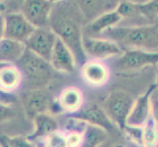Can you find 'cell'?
I'll use <instances>...</instances> for the list:
<instances>
[{
	"label": "cell",
	"instance_id": "6da1fadb",
	"mask_svg": "<svg viewBox=\"0 0 158 147\" xmlns=\"http://www.w3.org/2000/svg\"><path fill=\"white\" fill-rule=\"evenodd\" d=\"M85 24L77 1L54 3L49 19V29L70 48L77 65H83L86 61L83 47Z\"/></svg>",
	"mask_w": 158,
	"mask_h": 147
},
{
	"label": "cell",
	"instance_id": "7a4b0ae2",
	"mask_svg": "<svg viewBox=\"0 0 158 147\" xmlns=\"http://www.w3.org/2000/svg\"><path fill=\"white\" fill-rule=\"evenodd\" d=\"M107 39L132 49L146 51H157L158 49V27L153 25L114 27L103 32Z\"/></svg>",
	"mask_w": 158,
	"mask_h": 147
},
{
	"label": "cell",
	"instance_id": "3957f363",
	"mask_svg": "<svg viewBox=\"0 0 158 147\" xmlns=\"http://www.w3.org/2000/svg\"><path fill=\"white\" fill-rule=\"evenodd\" d=\"M15 65L20 70L23 76V83L25 81L29 89L43 88L52 80L54 75V70L49 62L27 49Z\"/></svg>",
	"mask_w": 158,
	"mask_h": 147
},
{
	"label": "cell",
	"instance_id": "277c9868",
	"mask_svg": "<svg viewBox=\"0 0 158 147\" xmlns=\"http://www.w3.org/2000/svg\"><path fill=\"white\" fill-rule=\"evenodd\" d=\"M135 103V98L124 90H115L106 98L103 110L112 123L124 130Z\"/></svg>",
	"mask_w": 158,
	"mask_h": 147
},
{
	"label": "cell",
	"instance_id": "5b68a950",
	"mask_svg": "<svg viewBox=\"0 0 158 147\" xmlns=\"http://www.w3.org/2000/svg\"><path fill=\"white\" fill-rule=\"evenodd\" d=\"M156 64H158V51L129 49L117 57L113 62V67L118 72H131Z\"/></svg>",
	"mask_w": 158,
	"mask_h": 147
},
{
	"label": "cell",
	"instance_id": "8992f818",
	"mask_svg": "<svg viewBox=\"0 0 158 147\" xmlns=\"http://www.w3.org/2000/svg\"><path fill=\"white\" fill-rule=\"evenodd\" d=\"M54 2L45 0H27L22 4L21 13L35 29L49 28V19Z\"/></svg>",
	"mask_w": 158,
	"mask_h": 147
},
{
	"label": "cell",
	"instance_id": "52a82bcc",
	"mask_svg": "<svg viewBox=\"0 0 158 147\" xmlns=\"http://www.w3.org/2000/svg\"><path fill=\"white\" fill-rule=\"evenodd\" d=\"M57 36L49 29H35L24 43L26 49L49 62Z\"/></svg>",
	"mask_w": 158,
	"mask_h": 147
},
{
	"label": "cell",
	"instance_id": "ba28073f",
	"mask_svg": "<svg viewBox=\"0 0 158 147\" xmlns=\"http://www.w3.org/2000/svg\"><path fill=\"white\" fill-rule=\"evenodd\" d=\"M83 47L86 57L90 56L92 60L102 61L112 57H118L123 54V49L116 42L107 39L98 37H84Z\"/></svg>",
	"mask_w": 158,
	"mask_h": 147
},
{
	"label": "cell",
	"instance_id": "9c48e42d",
	"mask_svg": "<svg viewBox=\"0 0 158 147\" xmlns=\"http://www.w3.org/2000/svg\"><path fill=\"white\" fill-rule=\"evenodd\" d=\"M22 100L27 116L31 119L40 114L49 113L52 108V97L49 92L43 88L28 89Z\"/></svg>",
	"mask_w": 158,
	"mask_h": 147
},
{
	"label": "cell",
	"instance_id": "30bf717a",
	"mask_svg": "<svg viewBox=\"0 0 158 147\" xmlns=\"http://www.w3.org/2000/svg\"><path fill=\"white\" fill-rule=\"evenodd\" d=\"M70 118L85 123L86 125H91L105 129L106 132L112 130L115 128V125L106 115L103 108L98 106L95 103H86L84 104L79 111L74 114H71Z\"/></svg>",
	"mask_w": 158,
	"mask_h": 147
},
{
	"label": "cell",
	"instance_id": "8fae6325",
	"mask_svg": "<svg viewBox=\"0 0 158 147\" xmlns=\"http://www.w3.org/2000/svg\"><path fill=\"white\" fill-rule=\"evenodd\" d=\"M35 29L32 27L22 13H8L5 15L4 39L25 43Z\"/></svg>",
	"mask_w": 158,
	"mask_h": 147
},
{
	"label": "cell",
	"instance_id": "7c38bea8",
	"mask_svg": "<svg viewBox=\"0 0 158 147\" xmlns=\"http://www.w3.org/2000/svg\"><path fill=\"white\" fill-rule=\"evenodd\" d=\"M156 88V85H151L143 95L139 96L137 100H135L134 106L132 108L130 115L127 119L126 126L143 128L148 119L151 117L150 109V95L151 92Z\"/></svg>",
	"mask_w": 158,
	"mask_h": 147
},
{
	"label": "cell",
	"instance_id": "4fadbf2b",
	"mask_svg": "<svg viewBox=\"0 0 158 147\" xmlns=\"http://www.w3.org/2000/svg\"><path fill=\"white\" fill-rule=\"evenodd\" d=\"M49 64L54 71L61 73H73L77 67L74 54L58 37L53 48Z\"/></svg>",
	"mask_w": 158,
	"mask_h": 147
},
{
	"label": "cell",
	"instance_id": "5bb4252c",
	"mask_svg": "<svg viewBox=\"0 0 158 147\" xmlns=\"http://www.w3.org/2000/svg\"><path fill=\"white\" fill-rule=\"evenodd\" d=\"M81 73L86 83L94 86L104 85L110 78L109 68L102 61L97 60H86L81 65Z\"/></svg>",
	"mask_w": 158,
	"mask_h": 147
},
{
	"label": "cell",
	"instance_id": "9a60e30c",
	"mask_svg": "<svg viewBox=\"0 0 158 147\" xmlns=\"http://www.w3.org/2000/svg\"><path fill=\"white\" fill-rule=\"evenodd\" d=\"M78 6L83 15L85 25L90 23L99 16L110 11H115L118 1H77Z\"/></svg>",
	"mask_w": 158,
	"mask_h": 147
},
{
	"label": "cell",
	"instance_id": "2e32d148",
	"mask_svg": "<svg viewBox=\"0 0 158 147\" xmlns=\"http://www.w3.org/2000/svg\"><path fill=\"white\" fill-rule=\"evenodd\" d=\"M32 120L35 123V129L28 137L31 141L35 142L37 140H43L53 133L59 130L57 120L50 113L40 114Z\"/></svg>",
	"mask_w": 158,
	"mask_h": 147
},
{
	"label": "cell",
	"instance_id": "e0dca14e",
	"mask_svg": "<svg viewBox=\"0 0 158 147\" xmlns=\"http://www.w3.org/2000/svg\"><path fill=\"white\" fill-rule=\"evenodd\" d=\"M84 105V95L81 91L74 86L67 88L58 96V106L62 111L74 114Z\"/></svg>",
	"mask_w": 158,
	"mask_h": 147
},
{
	"label": "cell",
	"instance_id": "ac0fdd59",
	"mask_svg": "<svg viewBox=\"0 0 158 147\" xmlns=\"http://www.w3.org/2000/svg\"><path fill=\"white\" fill-rule=\"evenodd\" d=\"M26 51L24 43L3 39L0 40V64L14 65L23 56Z\"/></svg>",
	"mask_w": 158,
	"mask_h": 147
},
{
	"label": "cell",
	"instance_id": "d6986e66",
	"mask_svg": "<svg viewBox=\"0 0 158 147\" xmlns=\"http://www.w3.org/2000/svg\"><path fill=\"white\" fill-rule=\"evenodd\" d=\"M23 84V76L16 65H5L0 67V89L11 92Z\"/></svg>",
	"mask_w": 158,
	"mask_h": 147
},
{
	"label": "cell",
	"instance_id": "ffe728a7",
	"mask_svg": "<svg viewBox=\"0 0 158 147\" xmlns=\"http://www.w3.org/2000/svg\"><path fill=\"white\" fill-rule=\"evenodd\" d=\"M122 21L121 16H120L116 10L110 11L105 14L99 16L90 23L85 26V30L89 32V34H103L109 29H112L114 27H117L120 22Z\"/></svg>",
	"mask_w": 158,
	"mask_h": 147
},
{
	"label": "cell",
	"instance_id": "44dd1931",
	"mask_svg": "<svg viewBox=\"0 0 158 147\" xmlns=\"http://www.w3.org/2000/svg\"><path fill=\"white\" fill-rule=\"evenodd\" d=\"M107 138V132L101 128L85 124L81 147H100Z\"/></svg>",
	"mask_w": 158,
	"mask_h": 147
},
{
	"label": "cell",
	"instance_id": "7402d4cb",
	"mask_svg": "<svg viewBox=\"0 0 158 147\" xmlns=\"http://www.w3.org/2000/svg\"><path fill=\"white\" fill-rule=\"evenodd\" d=\"M158 145V126L151 117L143 127V146L155 147Z\"/></svg>",
	"mask_w": 158,
	"mask_h": 147
},
{
	"label": "cell",
	"instance_id": "603a6c76",
	"mask_svg": "<svg viewBox=\"0 0 158 147\" xmlns=\"http://www.w3.org/2000/svg\"><path fill=\"white\" fill-rule=\"evenodd\" d=\"M137 12L139 18L153 21L158 18V0L137 3Z\"/></svg>",
	"mask_w": 158,
	"mask_h": 147
},
{
	"label": "cell",
	"instance_id": "cb8c5ba5",
	"mask_svg": "<svg viewBox=\"0 0 158 147\" xmlns=\"http://www.w3.org/2000/svg\"><path fill=\"white\" fill-rule=\"evenodd\" d=\"M43 141H44L45 147H69L67 143L66 133L60 132V130L53 133L45 139H43Z\"/></svg>",
	"mask_w": 158,
	"mask_h": 147
},
{
	"label": "cell",
	"instance_id": "d4e9b609",
	"mask_svg": "<svg viewBox=\"0 0 158 147\" xmlns=\"http://www.w3.org/2000/svg\"><path fill=\"white\" fill-rule=\"evenodd\" d=\"M9 147H36V142L25 137H3Z\"/></svg>",
	"mask_w": 158,
	"mask_h": 147
},
{
	"label": "cell",
	"instance_id": "484cf974",
	"mask_svg": "<svg viewBox=\"0 0 158 147\" xmlns=\"http://www.w3.org/2000/svg\"><path fill=\"white\" fill-rule=\"evenodd\" d=\"M83 129L81 130L74 129L66 133L67 143L69 147H81V142H83Z\"/></svg>",
	"mask_w": 158,
	"mask_h": 147
},
{
	"label": "cell",
	"instance_id": "4316f807",
	"mask_svg": "<svg viewBox=\"0 0 158 147\" xmlns=\"http://www.w3.org/2000/svg\"><path fill=\"white\" fill-rule=\"evenodd\" d=\"M124 130L127 133L129 137L133 139L135 143H137L139 145H143V128H135V127L126 126Z\"/></svg>",
	"mask_w": 158,
	"mask_h": 147
},
{
	"label": "cell",
	"instance_id": "83f0119b",
	"mask_svg": "<svg viewBox=\"0 0 158 147\" xmlns=\"http://www.w3.org/2000/svg\"><path fill=\"white\" fill-rule=\"evenodd\" d=\"M150 109H151V118L158 126V88L151 92L150 95Z\"/></svg>",
	"mask_w": 158,
	"mask_h": 147
},
{
	"label": "cell",
	"instance_id": "f1b7e54d",
	"mask_svg": "<svg viewBox=\"0 0 158 147\" xmlns=\"http://www.w3.org/2000/svg\"><path fill=\"white\" fill-rule=\"evenodd\" d=\"M13 116H14V112L12 110V108L6 104H3L2 102H0V122L9 120Z\"/></svg>",
	"mask_w": 158,
	"mask_h": 147
},
{
	"label": "cell",
	"instance_id": "f546056e",
	"mask_svg": "<svg viewBox=\"0 0 158 147\" xmlns=\"http://www.w3.org/2000/svg\"><path fill=\"white\" fill-rule=\"evenodd\" d=\"M5 34V15L0 13V40L4 39Z\"/></svg>",
	"mask_w": 158,
	"mask_h": 147
},
{
	"label": "cell",
	"instance_id": "4dcf8cb0",
	"mask_svg": "<svg viewBox=\"0 0 158 147\" xmlns=\"http://www.w3.org/2000/svg\"><path fill=\"white\" fill-rule=\"evenodd\" d=\"M35 142H36V147H45L44 141L43 140H37V141H35Z\"/></svg>",
	"mask_w": 158,
	"mask_h": 147
},
{
	"label": "cell",
	"instance_id": "1f68e13d",
	"mask_svg": "<svg viewBox=\"0 0 158 147\" xmlns=\"http://www.w3.org/2000/svg\"><path fill=\"white\" fill-rule=\"evenodd\" d=\"M0 145H1L2 147H9V146L7 145V143L5 142V140H4L3 137H2L1 139H0Z\"/></svg>",
	"mask_w": 158,
	"mask_h": 147
},
{
	"label": "cell",
	"instance_id": "d6a6232c",
	"mask_svg": "<svg viewBox=\"0 0 158 147\" xmlns=\"http://www.w3.org/2000/svg\"><path fill=\"white\" fill-rule=\"evenodd\" d=\"M115 147H125V146H123V145H121V144H119V145H116Z\"/></svg>",
	"mask_w": 158,
	"mask_h": 147
},
{
	"label": "cell",
	"instance_id": "836d02e7",
	"mask_svg": "<svg viewBox=\"0 0 158 147\" xmlns=\"http://www.w3.org/2000/svg\"><path fill=\"white\" fill-rule=\"evenodd\" d=\"M155 85H156V88H158V80H157V83H156V84H155Z\"/></svg>",
	"mask_w": 158,
	"mask_h": 147
},
{
	"label": "cell",
	"instance_id": "e575fe53",
	"mask_svg": "<svg viewBox=\"0 0 158 147\" xmlns=\"http://www.w3.org/2000/svg\"><path fill=\"white\" fill-rule=\"evenodd\" d=\"M0 147H2V146H1V145H0Z\"/></svg>",
	"mask_w": 158,
	"mask_h": 147
},
{
	"label": "cell",
	"instance_id": "d590c367",
	"mask_svg": "<svg viewBox=\"0 0 158 147\" xmlns=\"http://www.w3.org/2000/svg\"><path fill=\"white\" fill-rule=\"evenodd\" d=\"M0 6H1V4H0Z\"/></svg>",
	"mask_w": 158,
	"mask_h": 147
}]
</instances>
